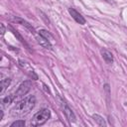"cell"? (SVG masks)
I'll return each instance as SVG.
<instances>
[{
	"mask_svg": "<svg viewBox=\"0 0 127 127\" xmlns=\"http://www.w3.org/2000/svg\"><path fill=\"white\" fill-rule=\"evenodd\" d=\"M4 33H5V27L3 24H1V36H3Z\"/></svg>",
	"mask_w": 127,
	"mask_h": 127,
	"instance_id": "cell-13",
	"label": "cell"
},
{
	"mask_svg": "<svg viewBox=\"0 0 127 127\" xmlns=\"http://www.w3.org/2000/svg\"><path fill=\"white\" fill-rule=\"evenodd\" d=\"M61 104H62V107H63V110H64V115H65V117H66V119L68 120V122H75V120H76V117H75V114H74V112L71 110V108L64 101V100H62L61 101Z\"/></svg>",
	"mask_w": 127,
	"mask_h": 127,
	"instance_id": "cell-4",
	"label": "cell"
},
{
	"mask_svg": "<svg viewBox=\"0 0 127 127\" xmlns=\"http://www.w3.org/2000/svg\"><path fill=\"white\" fill-rule=\"evenodd\" d=\"M100 53H101V56H102V58H103V60L105 61L106 64H110L113 63V55L111 54V52H109L106 49H101Z\"/></svg>",
	"mask_w": 127,
	"mask_h": 127,
	"instance_id": "cell-6",
	"label": "cell"
},
{
	"mask_svg": "<svg viewBox=\"0 0 127 127\" xmlns=\"http://www.w3.org/2000/svg\"><path fill=\"white\" fill-rule=\"evenodd\" d=\"M51 117V111L48 108H44L41 109L39 112H37L34 117L31 120V125L32 126H41L43 124H45Z\"/></svg>",
	"mask_w": 127,
	"mask_h": 127,
	"instance_id": "cell-2",
	"label": "cell"
},
{
	"mask_svg": "<svg viewBox=\"0 0 127 127\" xmlns=\"http://www.w3.org/2000/svg\"><path fill=\"white\" fill-rule=\"evenodd\" d=\"M14 20H15V21H17L19 24H21V25L25 26L26 28H28L30 31L34 32V28H33V27H32V25H30L27 21H25V20H23V19H21V18H18V17H15V18H14Z\"/></svg>",
	"mask_w": 127,
	"mask_h": 127,
	"instance_id": "cell-9",
	"label": "cell"
},
{
	"mask_svg": "<svg viewBox=\"0 0 127 127\" xmlns=\"http://www.w3.org/2000/svg\"><path fill=\"white\" fill-rule=\"evenodd\" d=\"M15 98H16V97H15L14 94H10V95H8V96H6L5 98L2 99V104H3L4 106L9 105L10 103H12V101H13Z\"/></svg>",
	"mask_w": 127,
	"mask_h": 127,
	"instance_id": "cell-11",
	"label": "cell"
},
{
	"mask_svg": "<svg viewBox=\"0 0 127 127\" xmlns=\"http://www.w3.org/2000/svg\"><path fill=\"white\" fill-rule=\"evenodd\" d=\"M39 35L41 36V37H43V38H45L46 40H48L49 42H51L54 38H53V36L47 31V30H44V29H41V30H39Z\"/></svg>",
	"mask_w": 127,
	"mask_h": 127,
	"instance_id": "cell-8",
	"label": "cell"
},
{
	"mask_svg": "<svg viewBox=\"0 0 127 127\" xmlns=\"http://www.w3.org/2000/svg\"><path fill=\"white\" fill-rule=\"evenodd\" d=\"M10 82H11V79L9 78V77H6V78H4V79H2L1 80V94H3L4 93V91H5V89L9 86V84H10Z\"/></svg>",
	"mask_w": 127,
	"mask_h": 127,
	"instance_id": "cell-10",
	"label": "cell"
},
{
	"mask_svg": "<svg viewBox=\"0 0 127 127\" xmlns=\"http://www.w3.org/2000/svg\"><path fill=\"white\" fill-rule=\"evenodd\" d=\"M31 87H32V83H31L30 80H25V81H23V82L19 85L18 89L15 91V93H14L15 97H20V96L26 95V94L29 92V90L31 89Z\"/></svg>",
	"mask_w": 127,
	"mask_h": 127,
	"instance_id": "cell-3",
	"label": "cell"
},
{
	"mask_svg": "<svg viewBox=\"0 0 127 127\" xmlns=\"http://www.w3.org/2000/svg\"><path fill=\"white\" fill-rule=\"evenodd\" d=\"M92 118H93V120L96 122V124H97L98 126H106L105 120L103 119L102 116H100V115H98V114H93V115H92Z\"/></svg>",
	"mask_w": 127,
	"mask_h": 127,
	"instance_id": "cell-7",
	"label": "cell"
},
{
	"mask_svg": "<svg viewBox=\"0 0 127 127\" xmlns=\"http://www.w3.org/2000/svg\"><path fill=\"white\" fill-rule=\"evenodd\" d=\"M25 121L24 120H22V119H20V120H17V121H14L11 125H10V127H24L25 126Z\"/></svg>",
	"mask_w": 127,
	"mask_h": 127,
	"instance_id": "cell-12",
	"label": "cell"
},
{
	"mask_svg": "<svg viewBox=\"0 0 127 127\" xmlns=\"http://www.w3.org/2000/svg\"><path fill=\"white\" fill-rule=\"evenodd\" d=\"M68 13L70 14V16L73 18V20H74L76 23H78V24H80V25H84V24H85V19H84L83 16H82L79 12H77L75 9H73V8H68Z\"/></svg>",
	"mask_w": 127,
	"mask_h": 127,
	"instance_id": "cell-5",
	"label": "cell"
},
{
	"mask_svg": "<svg viewBox=\"0 0 127 127\" xmlns=\"http://www.w3.org/2000/svg\"><path fill=\"white\" fill-rule=\"evenodd\" d=\"M35 105H36V97L34 95H28L15 104V106L11 109L10 114L15 117L23 116L29 113L35 107Z\"/></svg>",
	"mask_w": 127,
	"mask_h": 127,
	"instance_id": "cell-1",
	"label": "cell"
}]
</instances>
